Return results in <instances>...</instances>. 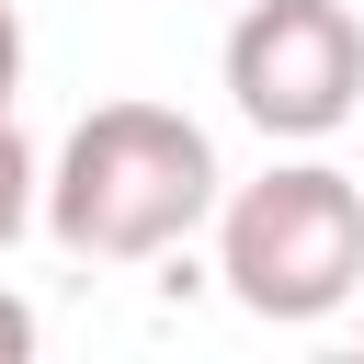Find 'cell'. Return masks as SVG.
I'll list each match as a JSON object with an SVG mask.
<instances>
[{"label":"cell","instance_id":"obj_1","mask_svg":"<svg viewBox=\"0 0 364 364\" xmlns=\"http://www.w3.org/2000/svg\"><path fill=\"white\" fill-rule=\"evenodd\" d=\"M216 216V136L171 102H91L46 159V239L68 262H159Z\"/></svg>","mask_w":364,"mask_h":364},{"label":"cell","instance_id":"obj_2","mask_svg":"<svg viewBox=\"0 0 364 364\" xmlns=\"http://www.w3.org/2000/svg\"><path fill=\"white\" fill-rule=\"evenodd\" d=\"M216 273L250 318L307 330L364 296V182L330 159H284L216 205Z\"/></svg>","mask_w":364,"mask_h":364},{"label":"cell","instance_id":"obj_3","mask_svg":"<svg viewBox=\"0 0 364 364\" xmlns=\"http://www.w3.org/2000/svg\"><path fill=\"white\" fill-rule=\"evenodd\" d=\"M228 102L284 136V148H318L353 125L364 102V23L353 0H239L228 23Z\"/></svg>","mask_w":364,"mask_h":364},{"label":"cell","instance_id":"obj_4","mask_svg":"<svg viewBox=\"0 0 364 364\" xmlns=\"http://www.w3.org/2000/svg\"><path fill=\"white\" fill-rule=\"evenodd\" d=\"M34 216H46V159H34V136L0 114V250H11Z\"/></svg>","mask_w":364,"mask_h":364},{"label":"cell","instance_id":"obj_5","mask_svg":"<svg viewBox=\"0 0 364 364\" xmlns=\"http://www.w3.org/2000/svg\"><path fill=\"white\" fill-rule=\"evenodd\" d=\"M23 353H34V307L0 284V364H23Z\"/></svg>","mask_w":364,"mask_h":364},{"label":"cell","instance_id":"obj_6","mask_svg":"<svg viewBox=\"0 0 364 364\" xmlns=\"http://www.w3.org/2000/svg\"><path fill=\"white\" fill-rule=\"evenodd\" d=\"M11 91H23V23H11V0H0V114H11Z\"/></svg>","mask_w":364,"mask_h":364}]
</instances>
